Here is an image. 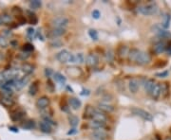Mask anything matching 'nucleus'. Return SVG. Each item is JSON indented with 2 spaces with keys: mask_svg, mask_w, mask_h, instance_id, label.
I'll return each mask as SVG.
<instances>
[{
  "mask_svg": "<svg viewBox=\"0 0 171 140\" xmlns=\"http://www.w3.org/2000/svg\"><path fill=\"white\" fill-rule=\"evenodd\" d=\"M158 11V6L155 3H150L148 5H143L138 8V12L142 13L143 15L149 16L152 14H155Z\"/></svg>",
  "mask_w": 171,
  "mask_h": 140,
  "instance_id": "obj_1",
  "label": "nucleus"
},
{
  "mask_svg": "<svg viewBox=\"0 0 171 140\" xmlns=\"http://www.w3.org/2000/svg\"><path fill=\"white\" fill-rule=\"evenodd\" d=\"M69 20L66 16H57L52 20V25L54 29H65L68 25Z\"/></svg>",
  "mask_w": 171,
  "mask_h": 140,
  "instance_id": "obj_2",
  "label": "nucleus"
},
{
  "mask_svg": "<svg viewBox=\"0 0 171 140\" xmlns=\"http://www.w3.org/2000/svg\"><path fill=\"white\" fill-rule=\"evenodd\" d=\"M131 112L135 114V115H138L140 118H142L144 120H148V121H151L153 119V116L150 113L146 112L145 110H143V109H140V108H133L131 110Z\"/></svg>",
  "mask_w": 171,
  "mask_h": 140,
  "instance_id": "obj_3",
  "label": "nucleus"
},
{
  "mask_svg": "<svg viewBox=\"0 0 171 140\" xmlns=\"http://www.w3.org/2000/svg\"><path fill=\"white\" fill-rule=\"evenodd\" d=\"M151 62V56L148 53V52H143V51H140L135 63L140 64V65H144L148 64Z\"/></svg>",
  "mask_w": 171,
  "mask_h": 140,
  "instance_id": "obj_4",
  "label": "nucleus"
},
{
  "mask_svg": "<svg viewBox=\"0 0 171 140\" xmlns=\"http://www.w3.org/2000/svg\"><path fill=\"white\" fill-rule=\"evenodd\" d=\"M71 53L67 50V49H63L60 52L57 53L56 58L57 60L61 63H70V58H71Z\"/></svg>",
  "mask_w": 171,
  "mask_h": 140,
  "instance_id": "obj_5",
  "label": "nucleus"
},
{
  "mask_svg": "<svg viewBox=\"0 0 171 140\" xmlns=\"http://www.w3.org/2000/svg\"><path fill=\"white\" fill-rule=\"evenodd\" d=\"M30 81V78L29 77H22L21 79H17V80H14V84H13V87L18 91V90H21L23 89L24 87L26 86V84L29 82Z\"/></svg>",
  "mask_w": 171,
  "mask_h": 140,
  "instance_id": "obj_6",
  "label": "nucleus"
},
{
  "mask_svg": "<svg viewBox=\"0 0 171 140\" xmlns=\"http://www.w3.org/2000/svg\"><path fill=\"white\" fill-rule=\"evenodd\" d=\"M166 48H167V43L164 41H160L154 44L153 51L156 54H161V53H163L164 51H166Z\"/></svg>",
  "mask_w": 171,
  "mask_h": 140,
  "instance_id": "obj_7",
  "label": "nucleus"
},
{
  "mask_svg": "<svg viewBox=\"0 0 171 140\" xmlns=\"http://www.w3.org/2000/svg\"><path fill=\"white\" fill-rule=\"evenodd\" d=\"M0 103H1L3 106L9 108V107H12L14 104V100L12 99V97L1 94L0 95Z\"/></svg>",
  "mask_w": 171,
  "mask_h": 140,
  "instance_id": "obj_8",
  "label": "nucleus"
},
{
  "mask_svg": "<svg viewBox=\"0 0 171 140\" xmlns=\"http://www.w3.org/2000/svg\"><path fill=\"white\" fill-rule=\"evenodd\" d=\"M48 105H50V99L46 96L39 98L36 101V107L38 109H46Z\"/></svg>",
  "mask_w": 171,
  "mask_h": 140,
  "instance_id": "obj_9",
  "label": "nucleus"
},
{
  "mask_svg": "<svg viewBox=\"0 0 171 140\" xmlns=\"http://www.w3.org/2000/svg\"><path fill=\"white\" fill-rule=\"evenodd\" d=\"M86 63L88 65L91 66V67H94L98 64L99 63V59H98V56L96 54H89L87 56V59H86Z\"/></svg>",
  "mask_w": 171,
  "mask_h": 140,
  "instance_id": "obj_10",
  "label": "nucleus"
},
{
  "mask_svg": "<svg viewBox=\"0 0 171 140\" xmlns=\"http://www.w3.org/2000/svg\"><path fill=\"white\" fill-rule=\"evenodd\" d=\"M91 136L94 138V140H104L107 137V133L101 129V130H95L91 133Z\"/></svg>",
  "mask_w": 171,
  "mask_h": 140,
  "instance_id": "obj_11",
  "label": "nucleus"
},
{
  "mask_svg": "<svg viewBox=\"0 0 171 140\" xmlns=\"http://www.w3.org/2000/svg\"><path fill=\"white\" fill-rule=\"evenodd\" d=\"M66 33V29H53L50 33H48V37H51L53 39H55L57 37H60Z\"/></svg>",
  "mask_w": 171,
  "mask_h": 140,
  "instance_id": "obj_12",
  "label": "nucleus"
},
{
  "mask_svg": "<svg viewBox=\"0 0 171 140\" xmlns=\"http://www.w3.org/2000/svg\"><path fill=\"white\" fill-rule=\"evenodd\" d=\"M92 119L93 120H98V121H103V122H107V115L101 112V111H97L95 110L92 115Z\"/></svg>",
  "mask_w": 171,
  "mask_h": 140,
  "instance_id": "obj_13",
  "label": "nucleus"
},
{
  "mask_svg": "<svg viewBox=\"0 0 171 140\" xmlns=\"http://www.w3.org/2000/svg\"><path fill=\"white\" fill-rule=\"evenodd\" d=\"M139 87H140V83H139L138 80H136V79H131V80L129 81L128 88H129V91L132 93V94H135V93L138 92Z\"/></svg>",
  "mask_w": 171,
  "mask_h": 140,
  "instance_id": "obj_14",
  "label": "nucleus"
},
{
  "mask_svg": "<svg viewBox=\"0 0 171 140\" xmlns=\"http://www.w3.org/2000/svg\"><path fill=\"white\" fill-rule=\"evenodd\" d=\"M89 127L92 130H101L104 129L106 127V122L103 121H98V120H91V122H89Z\"/></svg>",
  "mask_w": 171,
  "mask_h": 140,
  "instance_id": "obj_15",
  "label": "nucleus"
},
{
  "mask_svg": "<svg viewBox=\"0 0 171 140\" xmlns=\"http://www.w3.org/2000/svg\"><path fill=\"white\" fill-rule=\"evenodd\" d=\"M39 128H40V131L45 133H51L52 131H53V128H52V125L48 124V122H46L45 120H42L40 121L39 123Z\"/></svg>",
  "mask_w": 171,
  "mask_h": 140,
  "instance_id": "obj_16",
  "label": "nucleus"
},
{
  "mask_svg": "<svg viewBox=\"0 0 171 140\" xmlns=\"http://www.w3.org/2000/svg\"><path fill=\"white\" fill-rule=\"evenodd\" d=\"M21 71L25 75H31L34 71V67L31 63H25L21 65Z\"/></svg>",
  "mask_w": 171,
  "mask_h": 140,
  "instance_id": "obj_17",
  "label": "nucleus"
},
{
  "mask_svg": "<svg viewBox=\"0 0 171 140\" xmlns=\"http://www.w3.org/2000/svg\"><path fill=\"white\" fill-rule=\"evenodd\" d=\"M98 108L101 112L103 113H111L114 111V107L108 103H105V102H102V103H99L98 104Z\"/></svg>",
  "mask_w": 171,
  "mask_h": 140,
  "instance_id": "obj_18",
  "label": "nucleus"
},
{
  "mask_svg": "<svg viewBox=\"0 0 171 140\" xmlns=\"http://www.w3.org/2000/svg\"><path fill=\"white\" fill-rule=\"evenodd\" d=\"M155 84H156V82H155L153 79L146 80V81H145V82H144V84H143V85H144V89H145L146 93H148V94L150 95V93H151L152 89L154 88Z\"/></svg>",
  "mask_w": 171,
  "mask_h": 140,
  "instance_id": "obj_19",
  "label": "nucleus"
},
{
  "mask_svg": "<svg viewBox=\"0 0 171 140\" xmlns=\"http://www.w3.org/2000/svg\"><path fill=\"white\" fill-rule=\"evenodd\" d=\"M69 106L73 109V110H78L81 106H82V102L80 100L76 99V98H71L68 100Z\"/></svg>",
  "mask_w": 171,
  "mask_h": 140,
  "instance_id": "obj_20",
  "label": "nucleus"
},
{
  "mask_svg": "<svg viewBox=\"0 0 171 140\" xmlns=\"http://www.w3.org/2000/svg\"><path fill=\"white\" fill-rule=\"evenodd\" d=\"M1 17V21H2V24H5V25H10L11 23L13 22V17L11 16L10 13H8L7 12H2V14L0 15Z\"/></svg>",
  "mask_w": 171,
  "mask_h": 140,
  "instance_id": "obj_21",
  "label": "nucleus"
},
{
  "mask_svg": "<svg viewBox=\"0 0 171 140\" xmlns=\"http://www.w3.org/2000/svg\"><path fill=\"white\" fill-rule=\"evenodd\" d=\"M24 114H25V113H24L23 111L17 110V111L13 112V113L11 114V119H12L13 121H19V120H21V119L24 118Z\"/></svg>",
  "mask_w": 171,
  "mask_h": 140,
  "instance_id": "obj_22",
  "label": "nucleus"
},
{
  "mask_svg": "<svg viewBox=\"0 0 171 140\" xmlns=\"http://www.w3.org/2000/svg\"><path fill=\"white\" fill-rule=\"evenodd\" d=\"M150 95H151V97L154 100L159 99V97L161 96V84H159V83H156L155 84L154 88L152 89V91L150 93Z\"/></svg>",
  "mask_w": 171,
  "mask_h": 140,
  "instance_id": "obj_23",
  "label": "nucleus"
},
{
  "mask_svg": "<svg viewBox=\"0 0 171 140\" xmlns=\"http://www.w3.org/2000/svg\"><path fill=\"white\" fill-rule=\"evenodd\" d=\"M68 119L69 125H70L71 127L75 128L76 126H78V124H79V119L77 118L76 115H74V114H69V115H68Z\"/></svg>",
  "mask_w": 171,
  "mask_h": 140,
  "instance_id": "obj_24",
  "label": "nucleus"
},
{
  "mask_svg": "<svg viewBox=\"0 0 171 140\" xmlns=\"http://www.w3.org/2000/svg\"><path fill=\"white\" fill-rule=\"evenodd\" d=\"M38 89H39V84H38V82H33L32 83V85L30 86V89H29V93L31 96H35L38 92Z\"/></svg>",
  "mask_w": 171,
  "mask_h": 140,
  "instance_id": "obj_25",
  "label": "nucleus"
},
{
  "mask_svg": "<svg viewBox=\"0 0 171 140\" xmlns=\"http://www.w3.org/2000/svg\"><path fill=\"white\" fill-rule=\"evenodd\" d=\"M140 51L141 50H139L137 49H132L131 50H129V52H128V59H129V61L135 62L137 57H138V55H139V53H140Z\"/></svg>",
  "mask_w": 171,
  "mask_h": 140,
  "instance_id": "obj_26",
  "label": "nucleus"
},
{
  "mask_svg": "<svg viewBox=\"0 0 171 140\" xmlns=\"http://www.w3.org/2000/svg\"><path fill=\"white\" fill-rule=\"evenodd\" d=\"M169 93V86L166 82H163L161 84V95L163 98H166Z\"/></svg>",
  "mask_w": 171,
  "mask_h": 140,
  "instance_id": "obj_27",
  "label": "nucleus"
},
{
  "mask_svg": "<svg viewBox=\"0 0 171 140\" xmlns=\"http://www.w3.org/2000/svg\"><path fill=\"white\" fill-rule=\"evenodd\" d=\"M53 79L55 80V82L61 83V84H64L66 82V78L59 72H56V73H53Z\"/></svg>",
  "mask_w": 171,
  "mask_h": 140,
  "instance_id": "obj_28",
  "label": "nucleus"
},
{
  "mask_svg": "<svg viewBox=\"0 0 171 140\" xmlns=\"http://www.w3.org/2000/svg\"><path fill=\"white\" fill-rule=\"evenodd\" d=\"M170 19H171V16H170V14H168V13H166L164 16H163V23H162V28L163 29H167L168 27H169V25H170Z\"/></svg>",
  "mask_w": 171,
  "mask_h": 140,
  "instance_id": "obj_29",
  "label": "nucleus"
},
{
  "mask_svg": "<svg viewBox=\"0 0 171 140\" xmlns=\"http://www.w3.org/2000/svg\"><path fill=\"white\" fill-rule=\"evenodd\" d=\"M128 52H129V50H128V46L123 45V46H121V48L119 49L118 54H119L120 57L124 58V57H126L127 55L128 56Z\"/></svg>",
  "mask_w": 171,
  "mask_h": 140,
  "instance_id": "obj_30",
  "label": "nucleus"
},
{
  "mask_svg": "<svg viewBox=\"0 0 171 140\" xmlns=\"http://www.w3.org/2000/svg\"><path fill=\"white\" fill-rule=\"evenodd\" d=\"M158 36L160 38H163V39H171V32L165 30H161L158 33Z\"/></svg>",
  "mask_w": 171,
  "mask_h": 140,
  "instance_id": "obj_31",
  "label": "nucleus"
},
{
  "mask_svg": "<svg viewBox=\"0 0 171 140\" xmlns=\"http://www.w3.org/2000/svg\"><path fill=\"white\" fill-rule=\"evenodd\" d=\"M50 45L52 46V48H61V46L63 45V42L59 39H52V41L50 42Z\"/></svg>",
  "mask_w": 171,
  "mask_h": 140,
  "instance_id": "obj_32",
  "label": "nucleus"
},
{
  "mask_svg": "<svg viewBox=\"0 0 171 140\" xmlns=\"http://www.w3.org/2000/svg\"><path fill=\"white\" fill-rule=\"evenodd\" d=\"M41 6H42V2L39 1V0H33V1L30 2V8L32 10H37L41 8Z\"/></svg>",
  "mask_w": 171,
  "mask_h": 140,
  "instance_id": "obj_33",
  "label": "nucleus"
},
{
  "mask_svg": "<svg viewBox=\"0 0 171 140\" xmlns=\"http://www.w3.org/2000/svg\"><path fill=\"white\" fill-rule=\"evenodd\" d=\"M34 127H35V123L33 120H27V121H25V123L22 124V128L28 129V130H32Z\"/></svg>",
  "mask_w": 171,
  "mask_h": 140,
  "instance_id": "obj_34",
  "label": "nucleus"
},
{
  "mask_svg": "<svg viewBox=\"0 0 171 140\" xmlns=\"http://www.w3.org/2000/svg\"><path fill=\"white\" fill-rule=\"evenodd\" d=\"M95 109H93L91 106H88L85 110V118L87 119H92V115L94 113Z\"/></svg>",
  "mask_w": 171,
  "mask_h": 140,
  "instance_id": "obj_35",
  "label": "nucleus"
},
{
  "mask_svg": "<svg viewBox=\"0 0 171 140\" xmlns=\"http://www.w3.org/2000/svg\"><path fill=\"white\" fill-rule=\"evenodd\" d=\"M9 45V41L6 37H4L3 35H0V48L2 49H6Z\"/></svg>",
  "mask_w": 171,
  "mask_h": 140,
  "instance_id": "obj_36",
  "label": "nucleus"
},
{
  "mask_svg": "<svg viewBox=\"0 0 171 140\" xmlns=\"http://www.w3.org/2000/svg\"><path fill=\"white\" fill-rule=\"evenodd\" d=\"M88 35H89V37L93 40V41H98V39H99V36H98V32H97L95 30H88Z\"/></svg>",
  "mask_w": 171,
  "mask_h": 140,
  "instance_id": "obj_37",
  "label": "nucleus"
},
{
  "mask_svg": "<svg viewBox=\"0 0 171 140\" xmlns=\"http://www.w3.org/2000/svg\"><path fill=\"white\" fill-rule=\"evenodd\" d=\"M84 62H85V57L82 53H77L76 55H74V63H83Z\"/></svg>",
  "mask_w": 171,
  "mask_h": 140,
  "instance_id": "obj_38",
  "label": "nucleus"
},
{
  "mask_svg": "<svg viewBox=\"0 0 171 140\" xmlns=\"http://www.w3.org/2000/svg\"><path fill=\"white\" fill-rule=\"evenodd\" d=\"M33 49H34L33 45L32 44H30V43L25 44H24V46H23V50H24V52H28V53H30V52L33 51Z\"/></svg>",
  "mask_w": 171,
  "mask_h": 140,
  "instance_id": "obj_39",
  "label": "nucleus"
},
{
  "mask_svg": "<svg viewBox=\"0 0 171 140\" xmlns=\"http://www.w3.org/2000/svg\"><path fill=\"white\" fill-rule=\"evenodd\" d=\"M105 56H106V60H107L108 62H111V61H113V59H114V52H113L111 49H108V50H107Z\"/></svg>",
  "mask_w": 171,
  "mask_h": 140,
  "instance_id": "obj_40",
  "label": "nucleus"
},
{
  "mask_svg": "<svg viewBox=\"0 0 171 140\" xmlns=\"http://www.w3.org/2000/svg\"><path fill=\"white\" fill-rule=\"evenodd\" d=\"M29 13V22H30V24L32 25H36L37 24V18L35 16L34 13H30V12H28Z\"/></svg>",
  "mask_w": 171,
  "mask_h": 140,
  "instance_id": "obj_41",
  "label": "nucleus"
},
{
  "mask_svg": "<svg viewBox=\"0 0 171 140\" xmlns=\"http://www.w3.org/2000/svg\"><path fill=\"white\" fill-rule=\"evenodd\" d=\"M8 79L6 78L4 72H0V86H3L4 84H6L8 82Z\"/></svg>",
  "mask_w": 171,
  "mask_h": 140,
  "instance_id": "obj_42",
  "label": "nucleus"
},
{
  "mask_svg": "<svg viewBox=\"0 0 171 140\" xmlns=\"http://www.w3.org/2000/svg\"><path fill=\"white\" fill-rule=\"evenodd\" d=\"M34 34H35V30H34V29H33V28H29V29L27 30V35H28V37H29V38H33V37L34 36Z\"/></svg>",
  "mask_w": 171,
  "mask_h": 140,
  "instance_id": "obj_43",
  "label": "nucleus"
},
{
  "mask_svg": "<svg viewBox=\"0 0 171 140\" xmlns=\"http://www.w3.org/2000/svg\"><path fill=\"white\" fill-rule=\"evenodd\" d=\"M12 12H13L15 15L20 16V14H21V12H22V10H21L19 7H13V8L12 9Z\"/></svg>",
  "mask_w": 171,
  "mask_h": 140,
  "instance_id": "obj_44",
  "label": "nucleus"
},
{
  "mask_svg": "<svg viewBox=\"0 0 171 140\" xmlns=\"http://www.w3.org/2000/svg\"><path fill=\"white\" fill-rule=\"evenodd\" d=\"M168 75H169L168 71H163V72H160V73H156L155 76L158 77V78H166Z\"/></svg>",
  "mask_w": 171,
  "mask_h": 140,
  "instance_id": "obj_45",
  "label": "nucleus"
},
{
  "mask_svg": "<svg viewBox=\"0 0 171 140\" xmlns=\"http://www.w3.org/2000/svg\"><path fill=\"white\" fill-rule=\"evenodd\" d=\"M52 75H53V71L51 69V68H46L45 69V76L47 78H50L52 77Z\"/></svg>",
  "mask_w": 171,
  "mask_h": 140,
  "instance_id": "obj_46",
  "label": "nucleus"
},
{
  "mask_svg": "<svg viewBox=\"0 0 171 140\" xmlns=\"http://www.w3.org/2000/svg\"><path fill=\"white\" fill-rule=\"evenodd\" d=\"M91 15H92V17H93L94 19H99L100 16H101V13H100L99 11L95 10V11H93V12H91Z\"/></svg>",
  "mask_w": 171,
  "mask_h": 140,
  "instance_id": "obj_47",
  "label": "nucleus"
},
{
  "mask_svg": "<svg viewBox=\"0 0 171 140\" xmlns=\"http://www.w3.org/2000/svg\"><path fill=\"white\" fill-rule=\"evenodd\" d=\"M29 56H30V53H28V52H23V53H20L18 55V58L21 59V60H26V59L29 58Z\"/></svg>",
  "mask_w": 171,
  "mask_h": 140,
  "instance_id": "obj_48",
  "label": "nucleus"
},
{
  "mask_svg": "<svg viewBox=\"0 0 171 140\" xmlns=\"http://www.w3.org/2000/svg\"><path fill=\"white\" fill-rule=\"evenodd\" d=\"M3 32H2V34L1 35H3L4 37H10V36H12V32H11V30H2Z\"/></svg>",
  "mask_w": 171,
  "mask_h": 140,
  "instance_id": "obj_49",
  "label": "nucleus"
},
{
  "mask_svg": "<svg viewBox=\"0 0 171 140\" xmlns=\"http://www.w3.org/2000/svg\"><path fill=\"white\" fill-rule=\"evenodd\" d=\"M17 19H18V21H19L20 24H22V25H23V24H25L26 21H27L25 17H24V16H21V15H20V16H17Z\"/></svg>",
  "mask_w": 171,
  "mask_h": 140,
  "instance_id": "obj_50",
  "label": "nucleus"
},
{
  "mask_svg": "<svg viewBox=\"0 0 171 140\" xmlns=\"http://www.w3.org/2000/svg\"><path fill=\"white\" fill-rule=\"evenodd\" d=\"M78 133V130L75 129V128H73V129H71L70 131L68 132V135H69V134H75V133Z\"/></svg>",
  "mask_w": 171,
  "mask_h": 140,
  "instance_id": "obj_51",
  "label": "nucleus"
},
{
  "mask_svg": "<svg viewBox=\"0 0 171 140\" xmlns=\"http://www.w3.org/2000/svg\"><path fill=\"white\" fill-rule=\"evenodd\" d=\"M166 52L168 53V55H171V43L167 44V48H166Z\"/></svg>",
  "mask_w": 171,
  "mask_h": 140,
  "instance_id": "obj_52",
  "label": "nucleus"
},
{
  "mask_svg": "<svg viewBox=\"0 0 171 140\" xmlns=\"http://www.w3.org/2000/svg\"><path fill=\"white\" fill-rule=\"evenodd\" d=\"M9 130L12 131V132H13V133H18V129L15 128V127H13V126H9Z\"/></svg>",
  "mask_w": 171,
  "mask_h": 140,
  "instance_id": "obj_53",
  "label": "nucleus"
},
{
  "mask_svg": "<svg viewBox=\"0 0 171 140\" xmlns=\"http://www.w3.org/2000/svg\"><path fill=\"white\" fill-rule=\"evenodd\" d=\"M37 36L40 38L39 40H41V41H44V40H45V39H44V37L42 36V32H41V30H38V32H37Z\"/></svg>",
  "mask_w": 171,
  "mask_h": 140,
  "instance_id": "obj_54",
  "label": "nucleus"
},
{
  "mask_svg": "<svg viewBox=\"0 0 171 140\" xmlns=\"http://www.w3.org/2000/svg\"><path fill=\"white\" fill-rule=\"evenodd\" d=\"M67 89H68V91H70V93H73V90H72V88H71V87H69V86H67Z\"/></svg>",
  "mask_w": 171,
  "mask_h": 140,
  "instance_id": "obj_55",
  "label": "nucleus"
},
{
  "mask_svg": "<svg viewBox=\"0 0 171 140\" xmlns=\"http://www.w3.org/2000/svg\"><path fill=\"white\" fill-rule=\"evenodd\" d=\"M2 25V21H1V17H0V26Z\"/></svg>",
  "mask_w": 171,
  "mask_h": 140,
  "instance_id": "obj_56",
  "label": "nucleus"
},
{
  "mask_svg": "<svg viewBox=\"0 0 171 140\" xmlns=\"http://www.w3.org/2000/svg\"><path fill=\"white\" fill-rule=\"evenodd\" d=\"M165 140H171V138H170V137H168V138H166Z\"/></svg>",
  "mask_w": 171,
  "mask_h": 140,
  "instance_id": "obj_57",
  "label": "nucleus"
}]
</instances>
